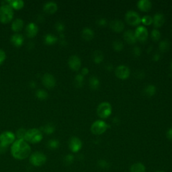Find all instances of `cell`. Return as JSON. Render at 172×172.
Listing matches in <instances>:
<instances>
[{
    "label": "cell",
    "instance_id": "obj_29",
    "mask_svg": "<svg viewBox=\"0 0 172 172\" xmlns=\"http://www.w3.org/2000/svg\"><path fill=\"white\" fill-rule=\"evenodd\" d=\"M84 75H82L81 73L77 74L76 76H75L74 80V84L75 85V87L80 88L84 85Z\"/></svg>",
    "mask_w": 172,
    "mask_h": 172
},
{
    "label": "cell",
    "instance_id": "obj_52",
    "mask_svg": "<svg viewBox=\"0 0 172 172\" xmlns=\"http://www.w3.org/2000/svg\"><path fill=\"white\" fill-rule=\"evenodd\" d=\"M171 69H172V62L171 63Z\"/></svg>",
    "mask_w": 172,
    "mask_h": 172
},
{
    "label": "cell",
    "instance_id": "obj_20",
    "mask_svg": "<svg viewBox=\"0 0 172 172\" xmlns=\"http://www.w3.org/2000/svg\"><path fill=\"white\" fill-rule=\"evenodd\" d=\"M81 37L85 41H90L94 37V32L91 28H85L81 32Z\"/></svg>",
    "mask_w": 172,
    "mask_h": 172
},
{
    "label": "cell",
    "instance_id": "obj_41",
    "mask_svg": "<svg viewBox=\"0 0 172 172\" xmlns=\"http://www.w3.org/2000/svg\"><path fill=\"white\" fill-rule=\"evenodd\" d=\"M107 23H108L107 20L105 18H100L96 21L97 25H98V26H101V27L106 26L107 25Z\"/></svg>",
    "mask_w": 172,
    "mask_h": 172
},
{
    "label": "cell",
    "instance_id": "obj_30",
    "mask_svg": "<svg viewBox=\"0 0 172 172\" xmlns=\"http://www.w3.org/2000/svg\"><path fill=\"white\" fill-rule=\"evenodd\" d=\"M131 172H145V167L141 163H135L131 166Z\"/></svg>",
    "mask_w": 172,
    "mask_h": 172
},
{
    "label": "cell",
    "instance_id": "obj_47",
    "mask_svg": "<svg viewBox=\"0 0 172 172\" xmlns=\"http://www.w3.org/2000/svg\"><path fill=\"white\" fill-rule=\"evenodd\" d=\"M89 73V69H88V68H87V67H84V68H83V69H81V74L82 75H88Z\"/></svg>",
    "mask_w": 172,
    "mask_h": 172
},
{
    "label": "cell",
    "instance_id": "obj_32",
    "mask_svg": "<svg viewBox=\"0 0 172 172\" xmlns=\"http://www.w3.org/2000/svg\"><path fill=\"white\" fill-rule=\"evenodd\" d=\"M124 45L122 41L119 40H116L112 42V48L115 51L120 52L123 49Z\"/></svg>",
    "mask_w": 172,
    "mask_h": 172
},
{
    "label": "cell",
    "instance_id": "obj_11",
    "mask_svg": "<svg viewBox=\"0 0 172 172\" xmlns=\"http://www.w3.org/2000/svg\"><path fill=\"white\" fill-rule=\"evenodd\" d=\"M42 84L46 88L51 89L55 86L56 80L53 75L51 73H45L42 78Z\"/></svg>",
    "mask_w": 172,
    "mask_h": 172
},
{
    "label": "cell",
    "instance_id": "obj_12",
    "mask_svg": "<svg viewBox=\"0 0 172 172\" xmlns=\"http://www.w3.org/2000/svg\"><path fill=\"white\" fill-rule=\"evenodd\" d=\"M68 64H69V66L71 69L75 71H77L81 67V59L77 55L71 56L69 60H68Z\"/></svg>",
    "mask_w": 172,
    "mask_h": 172
},
{
    "label": "cell",
    "instance_id": "obj_15",
    "mask_svg": "<svg viewBox=\"0 0 172 172\" xmlns=\"http://www.w3.org/2000/svg\"><path fill=\"white\" fill-rule=\"evenodd\" d=\"M38 32V28L37 25L34 23H30L26 27V36L29 38H33L37 34Z\"/></svg>",
    "mask_w": 172,
    "mask_h": 172
},
{
    "label": "cell",
    "instance_id": "obj_49",
    "mask_svg": "<svg viewBox=\"0 0 172 172\" xmlns=\"http://www.w3.org/2000/svg\"><path fill=\"white\" fill-rule=\"evenodd\" d=\"M99 165H100V166H101V167H106V166H108V164L106 163V161H104V160H101V161H99Z\"/></svg>",
    "mask_w": 172,
    "mask_h": 172
},
{
    "label": "cell",
    "instance_id": "obj_10",
    "mask_svg": "<svg viewBox=\"0 0 172 172\" xmlns=\"http://www.w3.org/2000/svg\"><path fill=\"white\" fill-rule=\"evenodd\" d=\"M130 69L125 65H120L116 68L115 75L120 80H126L130 75Z\"/></svg>",
    "mask_w": 172,
    "mask_h": 172
},
{
    "label": "cell",
    "instance_id": "obj_22",
    "mask_svg": "<svg viewBox=\"0 0 172 172\" xmlns=\"http://www.w3.org/2000/svg\"><path fill=\"white\" fill-rule=\"evenodd\" d=\"M3 3H5L6 4H8L12 7V8L20 10L24 6V2L22 0H10V1H5Z\"/></svg>",
    "mask_w": 172,
    "mask_h": 172
},
{
    "label": "cell",
    "instance_id": "obj_42",
    "mask_svg": "<svg viewBox=\"0 0 172 172\" xmlns=\"http://www.w3.org/2000/svg\"><path fill=\"white\" fill-rule=\"evenodd\" d=\"M6 59V53L3 51V50L0 49V64H2L5 61Z\"/></svg>",
    "mask_w": 172,
    "mask_h": 172
},
{
    "label": "cell",
    "instance_id": "obj_19",
    "mask_svg": "<svg viewBox=\"0 0 172 172\" xmlns=\"http://www.w3.org/2000/svg\"><path fill=\"white\" fill-rule=\"evenodd\" d=\"M43 9H44L45 12L52 14L57 12V9H58V7H57L56 3L53 2H49L45 3L44 7H43Z\"/></svg>",
    "mask_w": 172,
    "mask_h": 172
},
{
    "label": "cell",
    "instance_id": "obj_39",
    "mask_svg": "<svg viewBox=\"0 0 172 172\" xmlns=\"http://www.w3.org/2000/svg\"><path fill=\"white\" fill-rule=\"evenodd\" d=\"M132 55H133L134 57H139L141 54V49L139 47V46H136L133 49H132Z\"/></svg>",
    "mask_w": 172,
    "mask_h": 172
},
{
    "label": "cell",
    "instance_id": "obj_43",
    "mask_svg": "<svg viewBox=\"0 0 172 172\" xmlns=\"http://www.w3.org/2000/svg\"><path fill=\"white\" fill-rule=\"evenodd\" d=\"M135 75V77L138 78V79H143V77H145V73H144V72H143V71L138 70V71H136Z\"/></svg>",
    "mask_w": 172,
    "mask_h": 172
},
{
    "label": "cell",
    "instance_id": "obj_3",
    "mask_svg": "<svg viewBox=\"0 0 172 172\" xmlns=\"http://www.w3.org/2000/svg\"><path fill=\"white\" fill-rule=\"evenodd\" d=\"M14 17V11L12 7L8 4H3L0 7V22L8 23Z\"/></svg>",
    "mask_w": 172,
    "mask_h": 172
},
{
    "label": "cell",
    "instance_id": "obj_13",
    "mask_svg": "<svg viewBox=\"0 0 172 172\" xmlns=\"http://www.w3.org/2000/svg\"><path fill=\"white\" fill-rule=\"evenodd\" d=\"M69 147L73 153H77L82 147V142L79 138L73 137L69 140Z\"/></svg>",
    "mask_w": 172,
    "mask_h": 172
},
{
    "label": "cell",
    "instance_id": "obj_44",
    "mask_svg": "<svg viewBox=\"0 0 172 172\" xmlns=\"http://www.w3.org/2000/svg\"><path fill=\"white\" fill-rule=\"evenodd\" d=\"M166 137L168 139L170 140V141H172V127L170 128L167 130L166 132Z\"/></svg>",
    "mask_w": 172,
    "mask_h": 172
},
{
    "label": "cell",
    "instance_id": "obj_24",
    "mask_svg": "<svg viewBox=\"0 0 172 172\" xmlns=\"http://www.w3.org/2000/svg\"><path fill=\"white\" fill-rule=\"evenodd\" d=\"M89 88H90L93 90H97L98 89L100 85V82L99 79L96 76H92L89 79Z\"/></svg>",
    "mask_w": 172,
    "mask_h": 172
},
{
    "label": "cell",
    "instance_id": "obj_23",
    "mask_svg": "<svg viewBox=\"0 0 172 172\" xmlns=\"http://www.w3.org/2000/svg\"><path fill=\"white\" fill-rule=\"evenodd\" d=\"M23 26H24V21L20 18L15 20L12 24V29L14 32H20L22 29Z\"/></svg>",
    "mask_w": 172,
    "mask_h": 172
},
{
    "label": "cell",
    "instance_id": "obj_1",
    "mask_svg": "<svg viewBox=\"0 0 172 172\" xmlns=\"http://www.w3.org/2000/svg\"><path fill=\"white\" fill-rule=\"evenodd\" d=\"M11 153L14 158L22 160L30 155L31 148L24 139H18L12 144Z\"/></svg>",
    "mask_w": 172,
    "mask_h": 172
},
{
    "label": "cell",
    "instance_id": "obj_14",
    "mask_svg": "<svg viewBox=\"0 0 172 172\" xmlns=\"http://www.w3.org/2000/svg\"><path fill=\"white\" fill-rule=\"evenodd\" d=\"M110 28L114 32L119 33L122 32L124 28V24L121 20H114L110 22Z\"/></svg>",
    "mask_w": 172,
    "mask_h": 172
},
{
    "label": "cell",
    "instance_id": "obj_33",
    "mask_svg": "<svg viewBox=\"0 0 172 172\" xmlns=\"http://www.w3.org/2000/svg\"><path fill=\"white\" fill-rule=\"evenodd\" d=\"M60 145L59 141L57 139H51L47 143V147L50 149H57Z\"/></svg>",
    "mask_w": 172,
    "mask_h": 172
},
{
    "label": "cell",
    "instance_id": "obj_26",
    "mask_svg": "<svg viewBox=\"0 0 172 172\" xmlns=\"http://www.w3.org/2000/svg\"><path fill=\"white\" fill-rule=\"evenodd\" d=\"M92 59L96 64L101 63L104 60V55L100 51H96L92 55Z\"/></svg>",
    "mask_w": 172,
    "mask_h": 172
},
{
    "label": "cell",
    "instance_id": "obj_45",
    "mask_svg": "<svg viewBox=\"0 0 172 172\" xmlns=\"http://www.w3.org/2000/svg\"><path fill=\"white\" fill-rule=\"evenodd\" d=\"M8 146H6V145H3L2 144H0V153H5L7 149H8Z\"/></svg>",
    "mask_w": 172,
    "mask_h": 172
},
{
    "label": "cell",
    "instance_id": "obj_46",
    "mask_svg": "<svg viewBox=\"0 0 172 172\" xmlns=\"http://www.w3.org/2000/svg\"><path fill=\"white\" fill-rule=\"evenodd\" d=\"M161 59V55L159 53H155L153 56V60L154 61H158Z\"/></svg>",
    "mask_w": 172,
    "mask_h": 172
},
{
    "label": "cell",
    "instance_id": "obj_28",
    "mask_svg": "<svg viewBox=\"0 0 172 172\" xmlns=\"http://www.w3.org/2000/svg\"><path fill=\"white\" fill-rule=\"evenodd\" d=\"M55 131V127L54 125L51 123H48L46 124L45 126H43L41 128V131H43L47 135H51Z\"/></svg>",
    "mask_w": 172,
    "mask_h": 172
},
{
    "label": "cell",
    "instance_id": "obj_25",
    "mask_svg": "<svg viewBox=\"0 0 172 172\" xmlns=\"http://www.w3.org/2000/svg\"><path fill=\"white\" fill-rule=\"evenodd\" d=\"M156 92V88L154 85H147L145 86V88L143 89V93L147 97H152L155 95Z\"/></svg>",
    "mask_w": 172,
    "mask_h": 172
},
{
    "label": "cell",
    "instance_id": "obj_6",
    "mask_svg": "<svg viewBox=\"0 0 172 172\" xmlns=\"http://www.w3.org/2000/svg\"><path fill=\"white\" fill-rule=\"evenodd\" d=\"M109 127L107 123L103 120H96L92 124L91 127V131L94 135H100L105 132L108 128Z\"/></svg>",
    "mask_w": 172,
    "mask_h": 172
},
{
    "label": "cell",
    "instance_id": "obj_4",
    "mask_svg": "<svg viewBox=\"0 0 172 172\" xmlns=\"http://www.w3.org/2000/svg\"><path fill=\"white\" fill-rule=\"evenodd\" d=\"M46 161V156L42 152H34L30 157V162L32 166L40 167L44 165Z\"/></svg>",
    "mask_w": 172,
    "mask_h": 172
},
{
    "label": "cell",
    "instance_id": "obj_53",
    "mask_svg": "<svg viewBox=\"0 0 172 172\" xmlns=\"http://www.w3.org/2000/svg\"><path fill=\"white\" fill-rule=\"evenodd\" d=\"M157 172H164V171H157Z\"/></svg>",
    "mask_w": 172,
    "mask_h": 172
},
{
    "label": "cell",
    "instance_id": "obj_27",
    "mask_svg": "<svg viewBox=\"0 0 172 172\" xmlns=\"http://www.w3.org/2000/svg\"><path fill=\"white\" fill-rule=\"evenodd\" d=\"M44 41L46 45H52L57 42V41H58V38H57L56 36L53 35L52 34H47L45 37Z\"/></svg>",
    "mask_w": 172,
    "mask_h": 172
},
{
    "label": "cell",
    "instance_id": "obj_17",
    "mask_svg": "<svg viewBox=\"0 0 172 172\" xmlns=\"http://www.w3.org/2000/svg\"><path fill=\"white\" fill-rule=\"evenodd\" d=\"M123 37L124 41L130 45L135 44L136 41H137V38L135 37V32H132V30H128L127 31H125L123 35Z\"/></svg>",
    "mask_w": 172,
    "mask_h": 172
},
{
    "label": "cell",
    "instance_id": "obj_40",
    "mask_svg": "<svg viewBox=\"0 0 172 172\" xmlns=\"http://www.w3.org/2000/svg\"><path fill=\"white\" fill-rule=\"evenodd\" d=\"M55 28L56 30L58 31L60 33H63V32L64 30V25L61 22H58L55 24Z\"/></svg>",
    "mask_w": 172,
    "mask_h": 172
},
{
    "label": "cell",
    "instance_id": "obj_35",
    "mask_svg": "<svg viewBox=\"0 0 172 172\" xmlns=\"http://www.w3.org/2000/svg\"><path fill=\"white\" fill-rule=\"evenodd\" d=\"M150 36H151L152 40L153 41H155V42L158 41L159 39L161 38L160 32L157 29H154L151 31V34H150Z\"/></svg>",
    "mask_w": 172,
    "mask_h": 172
},
{
    "label": "cell",
    "instance_id": "obj_50",
    "mask_svg": "<svg viewBox=\"0 0 172 172\" xmlns=\"http://www.w3.org/2000/svg\"><path fill=\"white\" fill-rule=\"evenodd\" d=\"M60 44L63 46H66L67 45V42L65 41V39L62 38V39H61V41H60Z\"/></svg>",
    "mask_w": 172,
    "mask_h": 172
},
{
    "label": "cell",
    "instance_id": "obj_2",
    "mask_svg": "<svg viewBox=\"0 0 172 172\" xmlns=\"http://www.w3.org/2000/svg\"><path fill=\"white\" fill-rule=\"evenodd\" d=\"M43 138L42 132L37 128H31L26 131L24 140L30 143H37L41 142Z\"/></svg>",
    "mask_w": 172,
    "mask_h": 172
},
{
    "label": "cell",
    "instance_id": "obj_7",
    "mask_svg": "<svg viewBox=\"0 0 172 172\" xmlns=\"http://www.w3.org/2000/svg\"><path fill=\"white\" fill-rule=\"evenodd\" d=\"M125 20L131 26H137L141 22V19L139 14L134 11H128L125 15Z\"/></svg>",
    "mask_w": 172,
    "mask_h": 172
},
{
    "label": "cell",
    "instance_id": "obj_16",
    "mask_svg": "<svg viewBox=\"0 0 172 172\" xmlns=\"http://www.w3.org/2000/svg\"><path fill=\"white\" fill-rule=\"evenodd\" d=\"M165 23V17L163 14L157 13L153 18V24L155 28L161 27Z\"/></svg>",
    "mask_w": 172,
    "mask_h": 172
},
{
    "label": "cell",
    "instance_id": "obj_37",
    "mask_svg": "<svg viewBox=\"0 0 172 172\" xmlns=\"http://www.w3.org/2000/svg\"><path fill=\"white\" fill-rule=\"evenodd\" d=\"M141 22L143 24L147 25V26L150 25L153 23V18L150 17V16H145L141 19Z\"/></svg>",
    "mask_w": 172,
    "mask_h": 172
},
{
    "label": "cell",
    "instance_id": "obj_38",
    "mask_svg": "<svg viewBox=\"0 0 172 172\" xmlns=\"http://www.w3.org/2000/svg\"><path fill=\"white\" fill-rule=\"evenodd\" d=\"M74 160V157L73 155H71V154H69L65 156V157L64 158V162L66 165H71L73 162Z\"/></svg>",
    "mask_w": 172,
    "mask_h": 172
},
{
    "label": "cell",
    "instance_id": "obj_34",
    "mask_svg": "<svg viewBox=\"0 0 172 172\" xmlns=\"http://www.w3.org/2000/svg\"><path fill=\"white\" fill-rule=\"evenodd\" d=\"M36 96L40 100H46L48 98L49 95H48V93L45 90H44V89H40L36 92Z\"/></svg>",
    "mask_w": 172,
    "mask_h": 172
},
{
    "label": "cell",
    "instance_id": "obj_31",
    "mask_svg": "<svg viewBox=\"0 0 172 172\" xmlns=\"http://www.w3.org/2000/svg\"><path fill=\"white\" fill-rule=\"evenodd\" d=\"M170 43L167 40L162 41L159 45V51L162 53H166L168 50L170 49Z\"/></svg>",
    "mask_w": 172,
    "mask_h": 172
},
{
    "label": "cell",
    "instance_id": "obj_8",
    "mask_svg": "<svg viewBox=\"0 0 172 172\" xmlns=\"http://www.w3.org/2000/svg\"><path fill=\"white\" fill-rule=\"evenodd\" d=\"M16 135L12 132L6 131L0 135V144L9 147L15 141Z\"/></svg>",
    "mask_w": 172,
    "mask_h": 172
},
{
    "label": "cell",
    "instance_id": "obj_5",
    "mask_svg": "<svg viewBox=\"0 0 172 172\" xmlns=\"http://www.w3.org/2000/svg\"><path fill=\"white\" fill-rule=\"evenodd\" d=\"M112 113V106L110 104L107 102H104L100 104L97 108V114L100 118H107Z\"/></svg>",
    "mask_w": 172,
    "mask_h": 172
},
{
    "label": "cell",
    "instance_id": "obj_51",
    "mask_svg": "<svg viewBox=\"0 0 172 172\" xmlns=\"http://www.w3.org/2000/svg\"><path fill=\"white\" fill-rule=\"evenodd\" d=\"M36 83L34 81H30V88H36Z\"/></svg>",
    "mask_w": 172,
    "mask_h": 172
},
{
    "label": "cell",
    "instance_id": "obj_9",
    "mask_svg": "<svg viewBox=\"0 0 172 172\" xmlns=\"http://www.w3.org/2000/svg\"><path fill=\"white\" fill-rule=\"evenodd\" d=\"M135 37L140 42H145L148 37L147 29L144 26H140L136 28L135 32Z\"/></svg>",
    "mask_w": 172,
    "mask_h": 172
},
{
    "label": "cell",
    "instance_id": "obj_21",
    "mask_svg": "<svg viewBox=\"0 0 172 172\" xmlns=\"http://www.w3.org/2000/svg\"><path fill=\"white\" fill-rule=\"evenodd\" d=\"M24 41V39L23 36L20 34H14L12 38H11V42H12V43L14 46H17V47H19V46L22 45Z\"/></svg>",
    "mask_w": 172,
    "mask_h": 172
},
{
    "label": "cell",
    "instance_id": "obj_36",
    "mask_svg": "<svg viewBox=\"0 0 172 172\" xmlns=\"http://www.w3.org/2000/svg\"><path fill=\"white\" fill-rule=\"evenodd\" d=\"M26 130L25 128H21L16 131V137L18 139H24L25 135L26 133Z\"/></svg>",
    "mask_w": 172,
    "mask_h": 172
},
{
    "label": "cell",
    "instance_id": "obj_18",
    "mask_svg": "<svg viewBox=\"0 0 172 172\" xmlns=\"http://www.w3.org/2000/svg\"><path fill=\"white\" fill-rule=\"evenodd\" d=\"M137 5L139 9L143 12H149L152 7L151 2L149 0H140Z\"/></svg>",
    "mask_w": 172,
    "mask_h": 172
},
{
    "label": "cell",
    "instance_id": "obj_48",
    "mask_svg": "<svg viewBox=\"0 0 172 172\" xmlns=\"http://www.w3.org/2000/svg\"><path fill=\"white\" fill-rule=\"evenodd\" d=\"M105 67H106V69L107 71H111L113 69V65H112V64H110V63L107 64Z\"/></svg>",
    "mask_w": 172,
    "mask_h": 172
}]
</instances>
